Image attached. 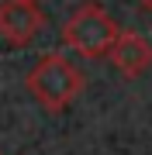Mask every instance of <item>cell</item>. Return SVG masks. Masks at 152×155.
Returning a JSON list of instances; mask_svg holds the SVG:
<instances>
[{
    "label": "cell",
    "mask_w": 152,
    "mask_h": 155,
    "mask_svg": "<svg viewBox=\"0 0 152 155\" xmlns=\"http://www.w3.org/2000/svg\"><path fill=\"white\" fill-rule=\"evenodd\" d=\"M24 86L38 107H45L49 114H59L86 90V76L62 52H45L24 76Z\"/></svg>",
    "instance_id": "obj_1"
},
{
    "label": "cell",
    "mask_w": 152,
    "mask_h": 155,
    "mask_svg": "<svg viewBox=\"0 0 152 155\" xmlns=\"http://www.w3.org/2000/svg\"><path fill=\"white\" fill-rule=\"evenodd\" d=\"M118 35H121V24L93 0L79 4L62 24V45L83 59H107Z\"/></svg>",
    "instance_id": "obj_2"
},
{
    "label": "cell",
    "mask_w": 152,
    "mask_h": 155,
    "mask_svg": "<svg viewBox=\"0 0 152 155\" xmlns=\"http://www.w3.org/2000/svg\"><path fill=\"white\" fill-rule=\"evenodd\" d=\"M45 28L38 0H4L0 4V38L7 45H31L35 35Z\"/></svg>",
    "instance_id": "obj_3"
},
{
    "label": "cell",
    "mask_w": 152,
    "mask_h": 155,
    "mask_svg": "<svg viewBox=\"0 0 152 155\" xmlns=\"http://www.w3.org/2000/svg\"><path fill=\"white\" fill-rule=\"evenodd\" d=\"M111 66L121 72L124 79H138L142 72H145L152 66V45L142 38L138 31H124L118 35V41H114V48H111Z\"/></svg>",
    "instance_id": "obj_4"
},
{
    "label": "cell",
    "mask_w": 152,
    "mask_h": 155,
    "mask_svg": "<svg viewBox=\"0 0 152 155\" xmlns=\"http://www.w3.org/2000/svg\"><path fill=\"white\" fill-rule=\"evenodd\" d=\"M138 7L142 11H152V0H138Z\"/></svg>",
    "instance_id": "obj_5"
},
{
    "label": "cell",
    "mask_w": 152,
    "mask_h": 155,
    "mask_svg": "<svg viewBox=\"0 0 152 155\" xmlns=\"http://www.w3.org/2000/svg\"><path fill=\"white\" fill-rule=\"evenodd\" d=\"M0 155H4V152H0Z\"/></svg>",
    "instance_id": "obj_6"
}]
</instances>
